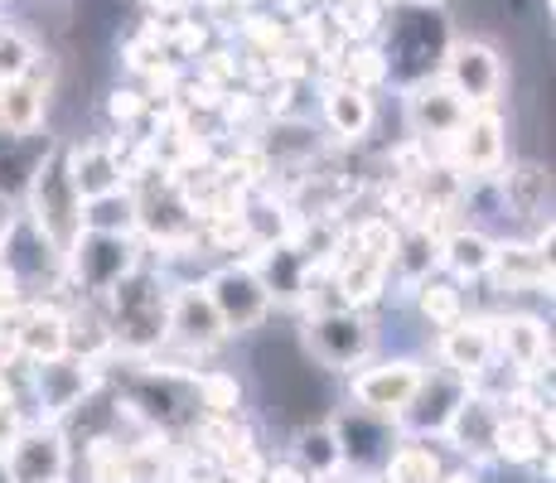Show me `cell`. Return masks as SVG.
I'll list each match as a JSON object with an SVG mask.
<instances>
[{
    "mask_svg": "<svg viewBox=\"0 0 556 483\" xmlns=\"http://www.w3.org/2000/svg\"><path fill=\"white\" fill-rule=\"evenodd\" d=\"M29 223H35L39 238H45L59 256L68 252L73 238L83 232V199L68 179L63 150L35 160V169H29Z\"/></svg>",
    "mask_w": 556,
    "mask_h": 483,
    "instance_id": "cell-1",
    "label": "cell"
},
{
    "mask_svg": "<svg viewBox=\"0 0 556 483\" xmlns=\"http://www.w3.org/2000/svg\"><path fill=\"white\" fill-rule=\"evenodd\" d=\"M451 39H445V20L431 5L406 10L402 20H392V39H388V78L397 82H421L435 73V63L445 59Z\"/></svg>",
    "mask_w": 556,
    "mask_h": 483,
    "instance_id": "cell-2",
    "label": "cell"
},
{
    "mask_svg": "<svg viewBox=\"0 0 556 483\" xmlns=\"http://www.w3.org/2000/svg\"><path fill=\"white\" fill-rule=\"evenodd\" d=\"M112 334L126 343V348H151V343H160L169 334V300L160 295V285L151 281V276H126V281H116L112 290Z\"/></svg>",
    "mask_w": 556,
    "mask_h": 483,
    "instance_id": "cell-3",
    "label": "cell"
},
{
    "mask_svg": "<svg viewBox=\"0 0 556 483\" xmlns=\"http://www.w3.org/2000/svg\"><path fill=\"white\" fill-rule=\"evenodd\" d=\"M73 262V276H78L83 290L92 295H106L116 281L136 271V246H131V232H98V228H83L73 246L63 252Z\"/></svg>",
    "mask_w": 556,
    "mask_h": 483,
    "instance_id": "cell-4",
    "label": "cell"
},
{
    "mask_svg": "<svg viewBox=\"0 0 556 483\" xmlns=\"http://www.w3.org/2000/svg\"><path fill=\"white\" fill-rule=\"evenodd\" d=\"M203 295L218 309L228 334H248V329H256L266 319V309H271V295H266L262 276H256L252 266H223V271H213Z\"/></svg>",
    "mask_w": 556,
    "mask_h": 483,
    "instance_id": "cell-5",
    "label": "cell"
},
{
    "mask_svg": "<svg viewBox=\"0 0 556 483\" xmlns=\"http://www.w3.org/2000/svg\"><path fill=\"white\" fill-rule=\"evenodd\" d=\"M368 325L354 315V309H329V315L309 319L305 325V353L309 363H319V368H354V363L368 353Z\"/></svg>",
    "mask_w": 556,
    "mask_h": 483,
    "instance_id": "cell-6",
    "label": "cell"
},
{
    "mask_svg": "<svg viewBox=\"0 0 556 483\" xmlns=\"http://www.w3.org/2000/svg\"><path fill=\"white\" fill-rule=\"evenodd\" d=\"M445 82L465 106H489L504 88V63L489 45L469 39V45H451L445 49Z\"/></svg>",
    "mask_w": 556,
    "mask_h": 483,
    "instance_id": "cell-7",
    "label": "cell"
},
{
    "mask_svg": "<svg viewBox=\"0 0 556 483\" xmlns=\"http://www.w3.org/2000/svg\"><path fill=\"white\" fill-rule=\"evenodd\" d=\"M10 483H63L68 479V440L59 431H20L5 449Z\"/></svg>",
    "mask_w": 556,
    "mask_h": 483,
    "instance_id": "cell-8",
    "label": "cell"
},
{
    "mask_svg": "<svg viewBox=\"0 0 556 483\" xmlns=\"http://www.w3.org/2000/svg\"><path fill=\"white\" fill-rule=\"evenodd\" d=\"M426 372L416 363H378V368L358 372L354 378V402L363 411H378V416H402V406L416 396Z\"/></svg>",
    "mask_w": 556,
    "mask_h": 483,
    "instance_id": "cell-9",
    "label": "cell"
},
{
    "mask_svg": "<svg viewBox=\"0 0 556 483\" xmlns=\"http://www.w3.org/2000/svg\"><path fill=\"white\" fill-rule=\"evenodd\" d=\"M35 392L49 421H59L73 406H83V396L92 392V372H88V363L68 358V353L63 358H45V363H35Z\"/></svg>",
    "mask_w": 556,
    "mask_h": 483,
    "instance_id": "cell-10",
    "label": "cell"
},
{
    "mask_svg": "<svg viewBox=\"0 0 556 483\" xmlns=\"http://www.w3.org/2000/svg\"><path fill=\"white\" fill-rule=\"evenodd\" d=\"M459 141V165L469 169V175H498L504 169V122H498L494 112H469L465 122H459L455 131Z\"/></svg>",
    "mask_w": 556,
    "mask_h": 483,
    "instance_id": "cell-11",
    "label": "cell"
},
{
    "mask_svg": "<svg viewBox=\"0 0 556 483\" xmlns=\"http://www.w3.org/2000/svg\"><path fill=\"white\" fill-rule=\"evenodd\" d=\"M465 116L469 106L451 92V82H431V78L412 82V122L421 136H455Z\"/></svg>",
    "mask_w": 556,
    "mask_h": 483,
    "instance_id": "cell-12",
    "label": "cell"
},
{
    "mask_svg": "<svg viewBox=\"0 0 556 483\" xmlns=\"http://www.w3.org/2000/svg\"><path fill=\"white\" fill-rule=\"evenodd\" d=\"M334 435H339V449H344V465L354 459V465H378V459H388V440H392V425L388 416L378 411H349L334 421Z\"/></svg>",
    "mask_w": 556,
    "mask_h": 483,
    "instance_id": "cell-13",
    "label": "cell"
},
{
    "mask_svg": "<svg viewBox=\"0 0 556 483\" xmlns=\"http://www.w3.org/2000/svg\"><path fill=\"white\" fill-rule=\"evenodd\" d=\"M63 160H68V179L73 189H78V199H102V193L122 189V160H116V150L106 145H73L63 150Z\"/></svg>",
    "mask_w": 556,
    "mask_h": 483,
    "instance_id": "cell-14",
    "label": "cell"
},
{
    "mask_svg": "<svg viewBox=\"0 0 556 483\" xmlns=\"http://www.w3.org/2000/svg\"><path fill=\"white\" fill-rule=\"evenodd\" d=\"M459 396H465V386L455 378H421L416 396L402 406V416L412 431H445V421H451V411L459 406Z\"/></svg>",
    "mask_w": 556,
    "mask_h": 483,
    "instance_id": "cell-15",
    "label": "cell"
},
{
    "mask_svg": "<svg viewBox=\"0 0 556 483\" xmlns=\"http://www.w3.org/2000/svg\"><path fill=\"white\" fill-rule=\"evenodd\" d=\"M39 126H45V92H39L29 78L0 82V136L29 141Z\"/></svg>",
    "mask_w": 556,
    "mask_h": 483,
    "instance_id": "cell-16",
    "label": "cell"
},
{
    "mask_svg": "<svg viewBox=\"0 0 556 483\" xmlns=\"http://www.w3.org/2000/svg\"><path fill=\"white\" fill-rule=\"evenodd\" d=\"M494 431H498V411L484 396H459V406L451 411V421H445V435L459 449H475V455L494 449Z\"/></svg>",
    "mask_w": 556,
    "mask_h": 483,
    "instance_id": "cell-17",
    "label": "cell"
},
{
    "mask_svg": "<svg viewBox=\"0 0 556 483\" xmlns=\"http://www.w3.org/2000/svg\"><path fill=\"white\" fill-rule=\"evenodd\" d=\"M15 334H20V358H29V363L63 358V353L73 348L68 319L53 315V309H35V315L25 319V329H15Z\"/></svg>",
    "mask_w": 556,
    "mask_h": 483,
    "instance_id": "cell-18",
    "label": "cell"
},
{
    "mask_svg": "<svg viewBox=\"0 0 556 483\" xmlns=\"http://www.w3.org/2000/svg\"><path fill=\"white\" fill-rule=\"evenodd\" d=\"M441 358L451 363L459 378H475V372H484L489 358H494V329L489 325H455L451 334L441 339Z\"/></svg>",
    "mask_w": 556,
    "mask_h": 483,
    "instance_id": "cell-19",
    "label": "cell"
},
{
    "mask_svg": "<svg viewBox=\"0 0 556 483\" xmlns=\"http://www.w3.org/2000/svg\"><path fill=\"white\" fill-rule=\"evenodd\" d=\"M325 116H329V126H334L344 141H358V136H368V126H372V97L368 88H358V82H344V88H329L325 97Z\"/></svg>",
    "mask_w": 556,
    "mask_h": 483,
    "instance_id": "cell-20",
    "label": "cell"
},
{
    "mask_svg": "<svg viewBox=\"0 0 556 483\" xmlns=\"http://www.w3.org/2000/svg\"><path fill=\"white\" fill-rule=\"evenodd\" d=\"M169 329H179V339L185 343H199V348H208V343H218L228 329H223L218 309L208 305V295H179L169 300Z\"/></svg>",
    "mask_w": 556,
    "mask_h": 483,
    "instance_id": "cell-21",
    "label": "cell"
},
{
    "mask_svg": "<svg viewBox=\"0 0 556 483\" xmlns=\"http://www.w3.org/2000/svg\"><path fill=\"white\" fill-rule=\"evenodd\" d=\"M504 203L518 218H538L547 208V169L542 165H518L504 175Z\"/></svg>",
    "mask_w": 556,
    "mask_h": 483,
    "instance_id": "cell-22",
    "label": "cell"
},
{
    "mask_svg": "<svg viewBox=\"0 0 556 483\" xmlns=\"http://www.w3.org/2000/svg\"><path fill=\"white\" fill-rule=\"evenodd\" d=\"M295 455H301V469L309 479H325V474H339V469H344V449H339L334 425H309V431H301Z\"/></svg>",
    "mask_w": 556,
    "mask_h": 483,
    "instance_id": "cell-23",
    "label": "cell"
},
{
    "mask_svg": "<svg viewBox=\"0 0 556 483\" xmlns=\"http://www.w3.org/2000/svg\"><path fill=\"white\" fill-rule=\"evenodd\" d=\"M141 223V208L136 199H126L122 189L102 193V199H88L83 203V228H98V232H131Z\"/></svg>",
    "mask_w": 556,
    "mask_h": 483,
    "instance_id": "cell-24",
    "label": "cell"
},
{
    "mask_svg": "<svg viewBox=\"0 0 556 483\" xmlns=\"http://www.w3.org/2000/svg\"><path fill=\"white\" fill-rule=\"evenodd\" d=\"M494 252L498 246L484 238V232H455L451 242H445V262H451V271L459 276H489L494 271Z\"/></svg>",
    "mask_w": 556,
    "mask_h": 483,
    "instance_id": "cell-25",
    "label": "cell"
},
{
    "mask_svg": "<svg viewBox=\"0 0 556 483\" xmlns=\"http://www.w3.org/2000/svg\"><path fill=\"white\" fill-rule=\"evenodd\" d=\"M262 276V285H266V295H281V300H291V295H301V281H305V256L295 252V246H271V256H266V271H256Z\"/></svg>",
    "mask_w": 556,
    "mask_h": 483,
    "instance_id": "cell-26",
    "label": "cell"
},
{
    "mask_svg": "<svg viewBox=\"0 0 556 483\" xmlns=\"http://www.w3.org/2000/svg\"><path fill=\"white\" fill-rule=\"evenodd\" d=\"M494 343H504V353L518 368H538L542 353H547V334H542V325H532V319H508L504 334Z\"/></svg>",
    "mask_w": 556,
    "mask_h": 483,
    "instance_id": "cell-27",
    "label": "cell"
},
{
    "mask_svg": "<svg viewBox=\"0 0 556 483\" xmlns=\"http://www.w3.org/2000/svg\"><path fill=\"white\" fill-rule=\"evenodd\" d=\"M388 479L392 483H435L441 479V465L426 445H402L388 449Z\"/></svg>",
    "mask_w": 556,
    "mask_h": 483,
    "instance_id": "cell-28",
    "label": "cell"
},
{
    "mask_svg": "<svg viewBox=\"0 0 556 483\" xmlns=\"http://www.w3.org/2000/svg\"><path fill=\"white\" fill-rule=\"evenodd\" d=\"M494 445H498V455H504V459L522 465V459H532V455L542 449V435H538V425L522 421V416H498Z\"/></svg>",
    "mask_w": 556,
    "mask_h": 483,
    "instance_id": "cell-29",
    "label": "cell"
},
{
    "mask_svg": "<svg viewBox=\"0 0 556 483\" xmlns=\"http://www.w3.org/2000/svg\"><path fill=\"white\" fill-rule=\"evenodd\" d=\"M494 266L504 271V281L513 285H542L547 281V262H542L532 246H504V252H494Z\"/></svg>",
    "mask_w": 556,
    "mask_h": 483,
    "instance_id": "cell-30",
    "label": "cell"
},
{
    "mask_svg": "<svg viewBox=\"0 0 556 483\" xmlns=\"http://www.w3.org/2000/svg\"><path fill=\"white\" fill-rule=\"evenodd\" d=\"M29 68H35V45H29L20 29H5V25H0V82L29 78Z\"/></svg>",
    "mask_w": 556,
    "mask_h": 483,
    "instance_id": "cell-31",
    "label": "cell"
},
{
    "mask_svg": "<svg viewBox=\"0 0 556 483\" xmlns=\"http://www.w3.org/2000/svg\"><path fill=\"white\" fill-rule=\"evenodd\" d=\"M421 309H426V319H435V325H455L459 319V290L445 285V281H426L421 285Z\"/></svg>",
    "mask_w": 556,
    "mask_h": 483,
    "instance_id": "cell-32",
    "label": "cell"
},
{
    "mask_svg": "<svg viewBox=\"0 0 556 483\" xmlns=\"http://www.w3.org/2000/svg\"><path fill=\"white\" fill-rule=\"evenodd\" d=\"M92 479L98 483H131L126 479V455L112 440H92Z\"/></svg>",
    "mask_w": 556,
    "mask_h": 483,
    "instance_id": "cell-33",
    "label": "cell"
},
{
    "mask_svg": "<svg viewBox=\"0 0 556 483\" xmlns=\"http://www.w3.org/2000/svg\"><path fill=\"white\" fill-rule=\"evenodd\" d=\"M199 396L213 406V411H232V406H238V382L232 378H203Z\"/></svg>",
    "mask_w": 556,
    "mask_h": 483,
    "instance_id": "cell-34",
    "label": "cell"
},
{
    "mask_svg": "<svg viewBox=\"0 0 556 483\" xmlns=\"http://www.w3.org/2000/svg\"><path fill=\"white\" fill-rule=\"evenodd\" d=\"M141 92H131V88H116L112 92V102H106V112L116 116V122H136V116H141Z\"/></svg>",
    "mask_w": 556,
    "mask_h": 483,
    "instance_id": "cell-35",
    "label": "cell"
},
{
    "mask_svg": "<svg viewBox=\"0 0 556 483\" xmlns=\"http://www.w3.org/2000/svg\"><path fill=\"white\" fill-rule=\"evenodd\" d=\"M25 431V421H20L15 402H0V449H10V440Z\"/></svg>",
    "mask_w": 556,
    "mask_h": 483,
    "instance_id": "cell-36",
    "label": "cell"
},
{
    "mask_svg": "<svg viewBox=\"0 0 556 483\" xmlns=\"http://www.w3.org/2000/svg\"><path fill=\"white\" fill-rule=\"evenodd\" d=\"M10 228H15V203H10V193H0V246L10 242Z\"/></svg>",
    "mask_w": 556,
    "mask_h": 483,
    "instance_id": "cell-37",
    "label": "cell"
},
{
    "mask_svg": "<svg viewBox=\"0 0 556 483\" xmlns=\"http://www.w3.org/2000/svg\"><path fill=\"white\" fill-rule=\"evenodd\" d=\"M271 483H309V474L301 465H281V469H271Z\"/></svg>",
    "mask_w": 556,
    "mask_h": 483,
    "instance_id": "cell-38",
    "label": "cell"
},
{
    "mask_svg": "<svg viewBox=\"0 0 556 483\" xmlns=\"http://www.w3.org/2000/svg\"><path fill=\"white\" fill-rule=\"evenodd\" d=\"M445 483H479L475 474H455V479H445Z\"/></svg>",
    "mask_w": 556,
    "mask_h": 483,
    "instance_id": "cell-39",
    "label": "cell"
},
{
    "mask_svg": "<svg viewBox=\"0 0 556 483\" xmlns=\"http://www.w3.org/2000/svg\"><path fill=\"white\" fill-rule=\"evenodd\" d=\"M325 483H358V479H339V474H325Z\"/></svg>",
    "mask_w": 556,
    "mask_h": 483,
    "instance_id": "cell-40",
    "label": "cell"
},
{
    "mask_svg": "<svg viewBox=\"0 0 556 483\" xmlns=\"http://www.w3.org/2000/svg\"><path fill=\"white\" fill-rule=\"evenodd\" d=\"M0 483H10V479H5V465H0Z\"/></svg>",
    "mask_w": 556,
    "mask_h": 483,
    "instance_id": "cell-41",
    "label": "cell"
}]
</instances>
